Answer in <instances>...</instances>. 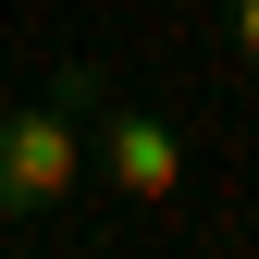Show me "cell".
Returning <instances> with one entry per match:
<instances>
[{"label":"cell","instance_id":"2","mask_svg":"<svg viewBox=\"0 0 259 259\" xmlns=\"http://www.w3.org/2000/svg\"><path fill=\"white\" fill-rule=\"evenodd\" d=\"M87 173H99L123 210H173V198H185V136H173L148 99L87 87Z\"/></svg>","mask_w":259,"mask_h":259},{"label":"cell","instance_id":"3","mask_svg":"<svg viewBox=\"0 0 259 259\" xmlns=\"http://www.w3.org/2000/svg\"><path fill=\"white\" fill-rule=\"evenodd\" d=\"M222 37H235V62L259 74V0H222Z\"/></svg>","mask_w":259,"mask_h":259},{"label":"cell","instance_id":"1","mask_svg":"<svg viewBox=\"0 0 259 259\" xmlns=\"http://www.w3.org/2000/svg\"><path fill=\"white\" fill-rule=\"evenodd\" d=\"M87 62H62L50 99H13L0 111V222H50L62 198L87 185Z\"/></svg>","mask_w":259,"mask_h":259}]
</instances>
